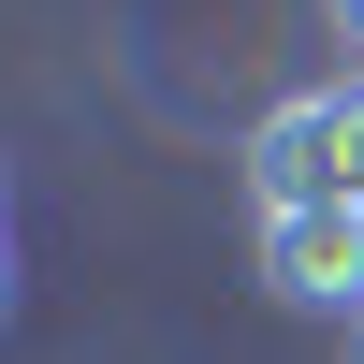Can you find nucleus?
I'll list each match as a JSON object with an SVG mask.
<instances>
[{
	"label": "nucleus",
	"instance_id": "2",
	"mask_svg": "<svg viewBox=\"0 0 364 364\" xmlns=\"http://www.w3.org/2000/svg\"><path fill=\"white\" fill-rule=\"evenodd\" d=\"M262 291L306 321H364V219L350 204H262Z\"/></svg>",
	"mask_w": 364,
	"mask_h": 364
},
{
	"label": "nucleus",
	"instance_id": "4",
	"mask_svg": "<svg viewBox=\"0 0 364 364\" xmlns=\"http://www.w3.org/2000/svg\"><path fill=\"white\" fill-rule=\"evenodd\" d=\"M0 321H15V233H0Z\"/></svg>",
	"mask_w": 364,
	"mask_h": 364
},
{
	"label": "nucleus",
	"instance_id": "1",
	"mask_svg": "<svg viewBox=\"0 0 364 364\" xmlns=\"http://www.w3.org/2000/svg\"><path fill=\"white\" fill-rule=\"evenodd\" d=\"M248 190L262 204H350L364 190V87H291L248 132Z\"/></svg>",
	"mask_w": 364,
	"mask_h": 364
},
{
	"label": "nucleus",
	"instance_id": "5",
	"mask_svg": "<svg viewBox=\"0 0 364 364\" xmlns=\"http://www.w3.org/2000/svg\"><path fill=\"white\" fill-rule=\"evenodd\" d=\"M350 219H364V190H350Z\"/></svg>",
	"mask_w": 364,
	"mask_h": 364
},
{
	"label": "nucleus",
	"instance_id": "3",
	"mask_svg": "<svg viewBox=\"0 0 364 364\" xmlns=\"http://www.w3.org/2000/svg\"><path fill=\"white\" fill-rule=\"evenodd\" d=\"M321 15H336V44H364V0H321Z\"/></svg>",
	"mask_w": 364,
	"mask_h": 364
}]
</instances>
